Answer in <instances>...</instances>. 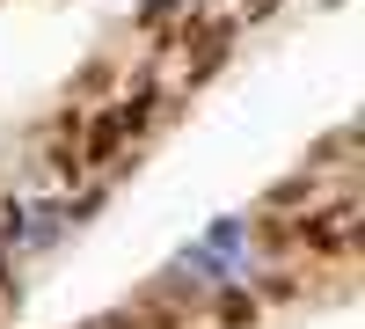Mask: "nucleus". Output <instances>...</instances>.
Segmentation results:
<instances>
[{"label": "nucleus", "mask_w": 365, "mask_h": 329, "mask_svg": "<svg viewBox=\"0 0 365 329\" xmlns=\"http://www.w3.org/2000/svg\"><path fill=\"white\" fill-rule=\"evenodd\" d=\"M132 125H139V117H132V110H110V117H103V125H96V132H88V154H96V161H103V154H117V139H125Z\"/></svg>", "instance_id": "obj_1"}, {"label": "nucleus", "mask_w": 365, "mask_h": 329, "mask_svg": "<svg viewBox=\"0 0 365 329\" xmlns=\"http://www.w3.org/2000/svg\"><path fill=\"white\" fill-rule=\"evenodd\" d=\"M249 315H256L249 293H227V300H220V322H249Z\"/></svg>", "instance_id": "obj_2"}]
</instances>
